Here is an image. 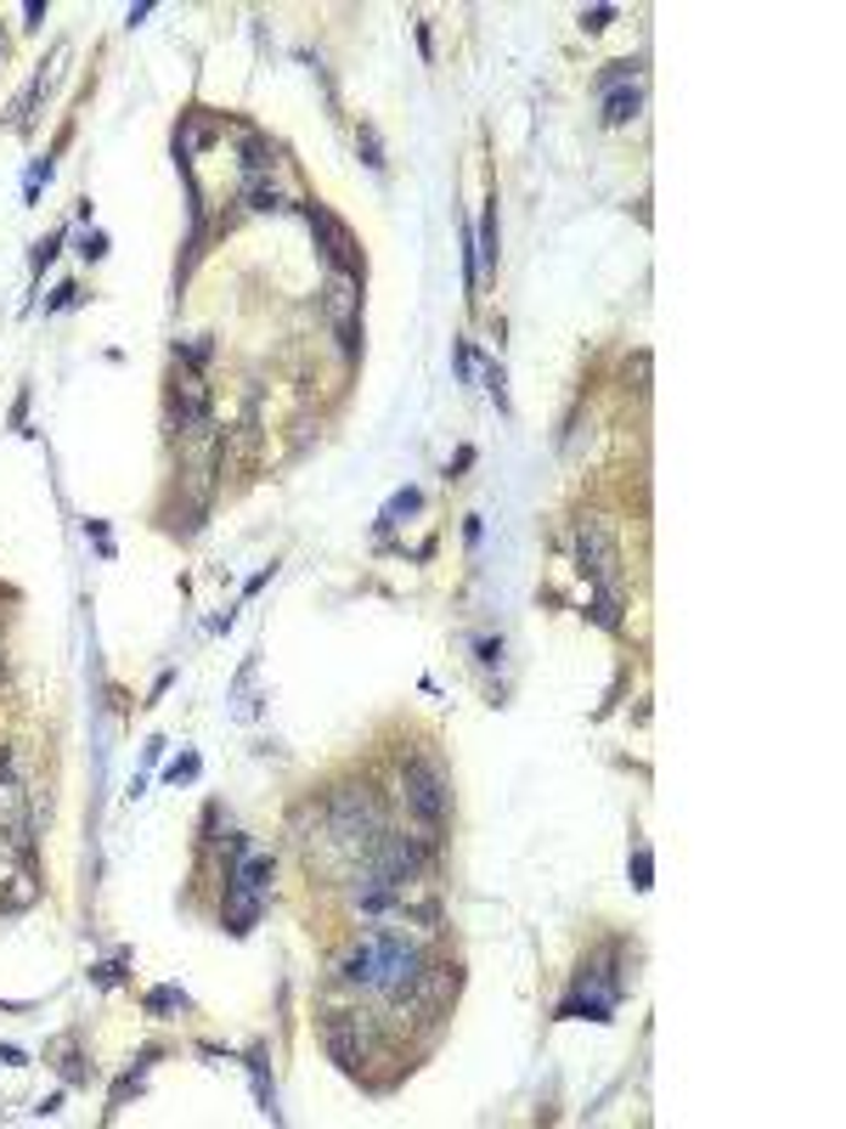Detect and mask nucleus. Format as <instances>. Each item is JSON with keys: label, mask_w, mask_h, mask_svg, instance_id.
Returning <instances> with one entry per match:
<instances>
[{"label": "nucleus", "mask_w": 846, "mask_h": 1129, "mask_svg": "<svg viewBox=\"0 0 846 1129\" xmlns=\"http://www.w3.org/2000/svg\"><path fill=\"white\" fill-rule=\"evenodd\" d=\"M424 966L429 960H424V949L413 938H401V931H373V938H362L351 949V960L339 966V977L351 989H373L384 1000H407L413 983L424 977Z\"/></svg>", "instance_id": "obj_1"}, {"label": "nucleus", "mask_w": 846, "mask_h": 1129, "mask_svg": "<svg viewBox=\"0 0 846 1129\" xmlns=\"http://www.w3.org/2000/svg\"><path fill=\"white\" fill-rule=\"evenodd\" d=\"M576 565L581 576L599 587V599H592V616H599V627H621V548H615V536L599 514H587L576 525Z\"/></svg>", "instance_id": "obj_2"}, {"label": "nucleus", "mask_w": 846, "mask_h": 1129, "mask_svg": "<svg viewBox=\"0 0 846 1129\" xmlns=\"http://www.w3.org/2000/svg\"><path fill=\"white\" fill-rule=\"evenodd\" d=\"M621 989H627V977L615 966V944L604 955H592L581 971H576V983L559 1005V1016H592V1022H610V1011L621 1005Z\"/></svg>", "instance_id": "obj_3"}, {"label": "nucleus", "mask_w": 846, "mask_h": 1129, "mask_svg": "<svg viewBox=\"0 0 846 1129\" xmlns=\"http://www.w3.org/2000/svg\"><path fill=\"white\" fill-rule=\"evenodd\" d=\"M266 893H271V859L266 853H248V848H237V870L226 875V926L232 931H248L260 920V909H266Z\"/></svg>", "instance_id": "obj_4"}, {"label": "nucleus", "mask_w": 846, "mask_h": 1129, "mask_svg": "<svg viewBox=\"0 0 846 1129\" xmlns=\"http://www.w3.org/2000/svg\"><path fill=\"white\" fill-rule=\"evenodd\" d=\"M378 830H384V808H378L373 791H356V785L333 791V802H328V837H333L339 848L362 853V848L378 842Z\"/></svg>", "instance_id": "obj_5"}, {"label": "nucleus", "mask_w": 846, "mask_h": 1129, "mask_svg": "<svg viewBox=\"0 0 846 1129\" xmlns=\"http://www.w3.org/2000/svg\"><path fill=\"white\" fill-rule=\"evenodd\" d=\"M401 797H407V813L424 824V842H435L440 824H446V813H452V791H446L440 768L424 763V757H413L407 774H401Z\"/></svg>", "instance_id": "obj_6"}, {"label": "nucleus", "mask_w": 846, "mask_h": 1129, "mask_svg": "<svg viewBox=\"0 0 846 1129\" xmlns=\"http://www.w3.org/2000/svg\"><path fill=\"white\" fill-rule=\"evenodd\" d=\"M0 842L12 853L34 848V808H29V785L18 779L12 746H0Z\"/></svg>", "instance_id": "obj_7"}, {"label": "nucleus", "mask_w": 846, "mask_h": 1129, "mask_svg": "<svg viewBox=\"0 0 846 1129\" xmlns=\"http://www.w3.org/2000/svg\"><path fill=\"white\" fill-rule=\"evenodd\" d=\"M322 311H328V322H333V333H339L344 356H356V351H362V294H356V283L333 271L328 288H322Z\"/></svg>", "instance_id": "obj_8"}, {"label": "nucleus", "mask_w": 846, "mask_h": 1129, "mask_svg": "<svg viewBox=\"0 0 846 1129\" xmlns=\"http://www.w3.org/2000/svg\"><path fill=\"white\" fill-rule=\"evenodd\" d=\"M322 1040H328V1056H333L344 1073H356V1067H362V1056H367V1027H362L356 1011H328Z\"/></svg>", "instance_id": "obj_9"}, {"label": "nucleus", "mask_w": 846, "mask_h": 1129, "mask_svg": "<svg viewBox=\"0 0 846 1129\" xmlns=\"http://www.w3.org/2000/svg\"><path fill=\"white\" fill-rule=\"evenodd\" d=\"M638 108H643L638 63H610V74H604V119L627 125V119H638Z\"/></svg>", "instance_id": "obj_10"}, {"label": "nucleus", "mask_w": 846, "mask_h": 1129, "mask_svg": "<svg viewBox=\"0 0 846 1129\" xmlns=\"http://www.w3.org/2000/svg\"><path fill=\"white\" fill-rule=\"evenodd\" d=\"M311 232H322V243H328V260H333V271L339 277H362V249H356V237H351V226H339L328 210H311Z\"/></svg>", "instance_id": "obj_11"}, {"label": "nucleus", "mask_w": 846, "mask_h": 1129, "mask_svg": "<svg viewBox=\"0 0 846 1129\" xmlns=\"http://www.w3.org/2000/svg\"><path fill=\"white\" fill-rule=\"evenodd\" d=\"M34 870H29V859H18V864H7V848H0V909H29L34 904Z\"/></svg>", "instance_id": "obj_12"}, {"label": "nucleus", "mask_w": 846, "mask_h": 1129, "mask_svg": "<svg viewBox=\"0 0 846 1129\" xmlns=\"http://www.w3.org/2000/svg\"><path fill=\"white\" fill-rule=\"evenodd\" d=\"M175 418H181V429H204L210 424V390H204V379H181V390H175Z\"/></svg>", "instance_id": "obj_13"}, {"label": "nucleus", "mask_w": 846, "mask_h": 1129, "mask_svg": "<svg viewBox=\"0 0 846 1129\" xmlns=\"http://www.w3.org/2000/svg\"><path fill=\"white\" fill-rule=\"evenodd\" d=\"M277 175V147L266 136H243V181H271Z\"/></svg>", "instance_id": "obj_14"}, {"label": "nucleus", "mask_w": 846, "mask_h": 1129, "mask_svg": "<svg viewBox=\"0 0 846 1129\" xmlns=\"http://www.w3.org/2000/svg\"><path fill=\"white\" fill-rule=\"evenodd\" d=\"M210 141H215V119L197 108V114H186V130L175 136V159H192L197 147H210Z\"/></svg>", "instance_id": "obj_15"}, {"label": "nucleus", "mask_w": 846, "mask_h": 1129, "mask_svg": "<svg viewBox=\"0 0 846 1129\" xmlns=\"http://www.w3.org/2000/svg\"><path fill=\"white\" fill-rule=\"evenodd\" d=\"M418 509H424V492H413V486H407V492H395V498L384 503L378 525H401V520H407V514H418Z\"/></svg>", "instance_id": "obj_16"}, {"label": "nucleus", "mask_w": 846, "mask_h": 1129, "mask_svg": "<svg viewBox=\"0 0 846 1129\" xmlns=\"http://www.w3.org/2000/svg\"><path fill=\"white\" fill-rule=\"evenodd\" d=\"M485 271H496V199L485 204V221H480V255H474Z\"/></svg>", "instance_id": "obj_17"}, {"label": "nucleus", "mask_w": 846, "mask_h": 1129, "mask_svg": "<svg viewBox=\"0 0 846 1129\" xmlns=\"http://www.w3.org/2000/svg\"><path fill=\"white\" fill-rule=\"evenodd\" d=\"M243 192H248V204H255V210H288L271 181H243Z\"/></svg>", "instance_id": "obj_18"}, {"label": "nucleus", "mask_w": 846, "mask_h": 1129, "mask_svg": "<svg viewBox=\"0 0 846 1129\" xmlns=\"http://www.w3.org/2000/svg\"><path fill=\"white\" fill-rule=\"evenodd\" d=\"M175 1005H186L181 989H153V994H147V1011H153V1016H164V1011H175Z\"/></svg>", "instance_id": "obj_19"}, {"label": "nucleus", "mask_w": 846, "mask_h": 1129, "mask_svg": "<svg viewBox=\"0 0 846 1129\" xmlns=\"http://www.w3.org/2000/svg\"><path fill=\"white\" fill-rule=\"evenodd\" d=\"M632 887H638V893H650V853H643V848L632 853Z\"/></svg>", "instance_id": "obj_20"}, {"label": "nucleus", "mask_w": 846, "mask_h": 1129, "mask_svg": "<svg viewBox=\"0 0 846 1129\" xmlns=\"http://www.w3.org/2000/svg\"><path fill=\"white\" fill-rule=\"evenodd\" d=\"M192 774H197V757H181V763H170V768H164V779H175V785H181V779H192Z\"/></svg>", "instance_id": "obj_21"}, {"label": "nucleus", "mask_w": 846, "mask_h": 1129, "mask_svg": "<svg viewBox=\"0 0 846 1129\" xmlns=\"http://www.w3.org/2000/svg\"><path fill=\"white\" fill-rule=\"evenodd\" d=\"M79 255H85V260H103V255H108V237H103V232H90Z\"/></svg>", "instance_id": "obj_22"}, {"label": "nucleus", "mask_w": 846, "mask_h": 1129, "mask_svg": "<svg viewBox=\"0 0 846 1129\" xmlns=\"http://www.w3.org/2000/svg\"><path fill=\"white\" fill-rule=\"evenodd\" d=\"M610 18H615V7H592V12H581L587 29H610Z\"/></svg>", "instance_id": "obj_23"}, {"label": "nucleus", "mask_w": 846, "mask_h": 1129, "mask_svg": "<svg viewBox=\"0 0 846 1129\" xmlns=\"http://www.w3.org/2000/svg\"><path fill=\"white\" fill-rule=\"evenodd\" d=\"M362 147H367V164L384 170V159H378V136H373V130H362Z\"/></svg>", "instance_id": "obj_24"}, {"label": "nucleus", "mask_w": 846, "mask_h": 1129, "mask_svg": "<svg viewBox=\"0 0 846 1129\" xmlns=\"http://www.w3.org/2000/svg\"><path fill=\"white\" fill-rule=\"evenodd\" d=\"M0 678H7V661H0Z\"/></svg>", "instance_id": "obj_25"}]
</instances>
